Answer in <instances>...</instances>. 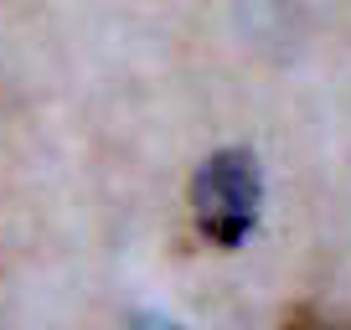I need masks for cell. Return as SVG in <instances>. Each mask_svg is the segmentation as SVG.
Returning <instances> with one entry per match:
<instances>
[{
  "label": "cell",
  "instance_id": "obj_3",
  "mask_svg": "<svg viewBox=\"0 0 351 330\" xmlns=\"http://www.w3.org/2000/svg\"><path fill=\"white\" fill-rule=\"evenodd\" d=\"M130 330H181V325H176V320H165V315H134Z\"/></svg>",
  "mask_w": 351,
  "mask_h": 330
},
{
  "label": "cell",
  "instance_id": "obj_2",
  "mask_svg": "<svg viewBox=\"0 0 351 330\" xmlns=\"http://www.w3.org/2000/svg\"><path fill=\"white\" fill-rule=\"evenodd\" d=\"M285 330H351V320L330 315V309H320V305H295L285 315Z\"/></svg>",
  "mask_w": 351,
  "mask_h": 330
},
{
  "label": "cell",
  "instance_id": "obj_1",
  "mask_svg": "<svg viewBox=\"0 0 351 330\" xmlns=\"http://www.w3.org/2000/svg\"><path fill=\"white\" fill-rule=\"evenodd\" d=\"M258 160L248 150H217L191 176V222L212 248H238L258 222Z\"/></svg>",
  "mask_w": 351,
  "mask_h": 330
}]
</instances>
